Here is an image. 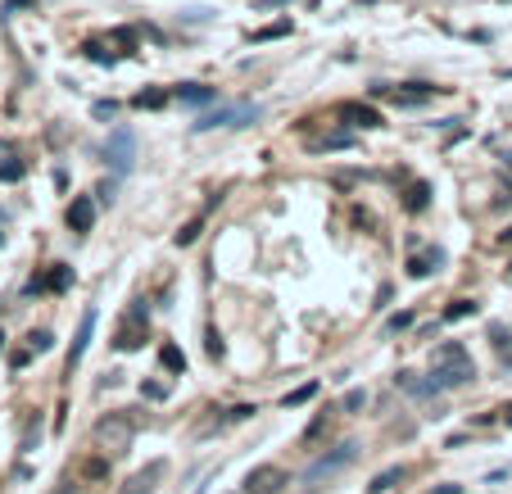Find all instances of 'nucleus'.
<instances>
[{
  "mask_svg": "<svg viewBox=\"0 0 512 494\" xmlns=\"http://www.w3.org/2000/svg\"><path fill=\"white\" fill-rule=\"evenodd\" d=\"M82 50H87V59H96V64H114V55H105V50H100L96 41H87V46H82Z\"/></svg>",
  "mask_w": 512,
  "mask_h": 494,
  "instance_id": "26",
  "label": "nucleus"
},
{
  "mask_svg": "<svg viewBox=\"0 0 512 494\" xmlns=\"http://www.w3.org/2000/svg\"><path fill=\"white\" fill-rule=\"evenodd\" d=\"M96 440L118 454V449L132 445V422H127V417H105V422L96 427Z\"/></svg>",
  "mask_w": 512,
  "mask_h": 494,
  "instance_id": "3",
  "label": "nucleus"
},
{
  "mask_svg": "<svg viewBox=\"0 0 512 494\" xmlns=\"http://www.w3.org/2000/svg\"><path fill=\"white\" fill-rule=\"evenodd\" d=\"M91 331H96V309H87L82 313V327H78V340H73V349H68V372L82 363V354H87V345H91Z\"/></svg>",
  "mask_w": 512,
  "mask_h": 494,
  "instance_id": "7",
  "label": "nucleus"
},
{
  "mask_svg": "<svg viewBox=\"0 0 512 494\" xmlns=\"http://www.w3.org/2000/svg\"><path fill=\"white\" fill-rule=\"evenodd\" d=\"M404 327H413V313H395L390 318V331H404Z\"/></svg>",
  "mask_w": 512,
  "mask_h": 494,
  "instance_id": "29",
  "label": "nucleus"
},
{
  "mask_svg": "<svg viewBox=\"0 0 512 494\" xmlns=\"http://www.w3.org/2000/svg\"><path fill=\"white\" fill-rule=\"evenodd\" d=\"M281 485H286V472L281 467H254L250 476H245V494H277Z\"/></svg>",
  "mask_w": 512,
  "mask_h": 494,
  "instance_id": "4",
  "label": "nucleus"
},
{
  "mask_svg": "<svg viewBox=\"0 0 512 494\" xmlns=\"http://www.w3.org/2000/svg\"><path fill=\"white\" fill-rule=\"evenodd\" d=\"M313 395H318V381H309V386H300V390H290V395H286V408H300V404H309Z\"/></svg>",
  "mask_w": 512,
  "mask_h": 494,
  "instance_id": "16",
  "label": "nucleus"
},
{
  "mask_svg": "<svg viewBox=\"0 0 512 494\" xmlns=\"http://www.w3.org/2000/svg\"><path fill=\"white\" fill-rule=\"evenodd\" d=\"M59 494H73V485H64V490H59Z\"/></svg>",
  "mask_w": 512,
  "mask_h": 494,
  "instance_id": "35",
  "label": "nucleus"
},
{
  "mask_svg": "<svg viewBox=\"0 0 512 494\" xmlns=\"http://www.w3.org/2000/svg\"><path fill=\"white\" fill-rule=\"evenodd\" d=\"M503 422H508V427H512V408H503Z\"/></svg>",
  "mask_w": 512,
  "mask_h": 494,
  "instance_id": "33",
  "label": "nucleus"
},
{
  "mask_svg": "<svg viewBox=\"0 0 512 494\" xmlns=\"http://www.w3.org/2000/svg\"><path fill=\"white\" fill-rule=\"evenodd\" d=\"M105 155H109V164H114L118 173H127V168H132V159H136V141H132V132H127V127H114V132H109Z\"/></svg>",
  "mask_w": 512,
  "mask_h": 494,
  "instance_id": "2",
  "label": "nucleus"
},
{
  "mask_svg": "<svg viewBox=\"0 0 512 494\" xmlns=\"http://www.w3.org/2000/svg\"><path fill=\"white\" fill-rule=\"evenodd\" d=\"M0 349H5V336H0Z\"/></svg>",
  "mask_w": 512,
  "mask_h": 494,
  "instance_id": "36",
  "label": "nucleus"
},
{
  "mask_svg": "<svg viewBox=\"0 0 512 494\" xmlns=\"http://www.w3.org/2000/svg\"><path fill=\"white\" fill-rule=\"evenodd\" d=\"M159 476H164V463H150L145 472H136V476H132V485H127L123 494H150V490H155Z\"/></svg>",
  "mask_w": 512,
  "mask_h": 494,
  "instance_id": "9",
  "label": "nucleus"
},
{
  "mask_svg": "<svg viewBox=\"0 0 512 494\" xmlns=\"http://www.w3.org/2000/svg\"><path fill=\"white\" fill-rule=\"evenodd\" d=\"M499 241H503V245H508V241H512V227H508V232H503V236H499Z\"/></svg>",
  "mask_w": 512,
  "mask_h": 494,
  "instance_id": "34",
  "label": "nucleus"
},
{
  "mask_svg": "<svg viewBox=\"0 0 512 494\" xmlns=\"http://www.w3.org/2000/svg\"><path fill=\"white\" fill-rule=\"evenodd\" d=\"M68 281H73V272H68V268H64V263H59V268H55V272H50V286H55V291H64Z\"/></svg>",
  "mask_w": 512,
  "mask_h": 494,
  "instance_id": "23",
  "label": "nucleus"
},
{
  "mask_svg": "<svg viewBox=\"0 0 512 494\" xmlns=\"http://www.w3.org/2000/svg\"><path fill=\"white\" fill-rule=\"evenodd\" d=\"M440 263H445V250H431L426 259H413V263H408V277L422 281V277H431V268H440Z\"/></svg>",
  "mask_w": 512,
  "mask_h": 494,
  "instance_id": "12",
  "label": "nucleus"
},
{
  "mask_svg": "<svg viewBox=\"0 0 512 494\" xmlns=\"http://www.w3.org/2000/svg\"><path fill=\"white\" fill-rule=\"evenodd\" d=\"M340 118H349L354 127H381V114L372 105H340Z\"/></svg>",
  "mask_w": 512,
  "mask_h": 494,
  "instance_id": "8",
  "label": "nucleus"
},
{
  "mask_svg": "<svg viewBox=\"0 0 512 494\" xmlns=\"http://www.w3.org/2000/svg\"><path fill=\"white\" fill-rule=\"evenodd\" d=\"M164 105H168L164 91H141V96H136V109H164Z\"/></svg>",
  "mask_w": 512,
  "mask_h": 494,
  "instance_id": "18",
  "label": "nucleus"
},
{
  "mask_svg": "<svg viewBox=\"0 0 512 494\" xmlns=\"http://www.w3.org/2000/svg\"><path fill=\"white\" fill-rule=\"evenodd\" d=\"M426 195H431V186L413 182V191H408V209H413V214H422V209H426Z\"/></svg>",
  "mask_w": 512,
  "mask_h": 494,
  "instance_id": "17",
  "label": "nucleus"
},
{
  "mask_svg": "<svg viewBox=\"0 0 512 494\" xmlns=\"http://www.w3.org/2000/svg\"><path fill=\"white\" fill-rule=\"evenodd\" d=\"M426 494H463V485H454V481H449V485H431Z\"/></svg>",
  "mask_w": 512,
  "mask_h": 494,
  "instance_id": "32",
  "label": "nucleus"
},
{
  "mask_svg": "<svg viewBox=\"0 0 512 494\" xmlns=\"http://www.w3.org/2000/svg\"><path fill=\"white\" fill-rule=\"evenodd\" d=\"M114 345H118V349H123V354H132V349H141V345H145V331H141V327H136V318H132V322H127V327H123V331H118V340H114Z\"/></svg>",
  "mask_w": 512,
  "mask_h": 494,
  "instance_id": "11",
  "label": "nucleus"
},
{
  "mask_svg": "<svg viewBox=\"0 0 512 494\" xmlns=\"http://www.w3.org/2000/svg\"><path fill=\"white\" fill-rule=\"evenodd\" d=\"M254 413H259L254 404H241V408H232V422H245V417H254Z\"/></svg>",
  "mask_w": 512,
  "mask_h": 494,
  "instance_id": "31",
  "label": "nucleus"
},
{
  "mask_svg": "<svg viewBox=\"0 0 512 494\" xmlns=\"http://www.w3.org/2000/svg\"><path fill=\"white\" fill-rule=\"evenodd\" d=\"M159 363H164L168 372H186V354H182L177 345H164V349H159Z\"/></svg>",
  "mask_w": 512,
  "mask_h": 494,
  "instance_id": "14",
  "label": "nucleus"
},
{
  "mask_svg": "<svg viewBox=\"0 0 512 494\" xmlns=\"http://www.w3.org/2000/svg\"><path fill=\"white\" fill-rule=\"evenodd\" d=\"M250 118H259V105H236V109H213L195 123V132H209V127H245Z\"/></svg>",
  "mask_w": 512,
  "mask_h": 494,
  "instance_id": "1",
  "label": "nucleus"
},
{
  "mask_svg": "<svg viewBox=\"0 0 512 494\" xmlns=\"http://www.w3.org/2000/svg\"><path fill=\"white\" fill-rule=\"evenodd\" d=\"M177 100H186V105H209L213 87H204V82H186V87H177Z\"/></svg>",
  "mask_w": 512,
  "mask_h": 494,
  "instance_id": "10",
  "label": "nucleus"
},
{
  "mask_svg": "<svg viewBox=\"0 0 512 494\" xmlns=\"http://www.w3.org/2000/svg\"><path fill=\"white\" fill-rule=\"evenodd\" d=\"M345 146H354V136H327V141H322V150H345Z\"/></svg>",
  "mask_w": 512,
  "mask_h": 494,
  "instance_id": "25",
  "label": "nucleus"
},
{
  "mask_svg": "<svg viewBox=\"0 0 512 494\" xmlns=\"http://www.w3.org/2000/svg\"><path fill=\"white\" fill-rule=\"evenodd\" d=\"M141 395H145V399H164L168 390H164V386H155V381H145V386H141Z\"/></svg>",
  "mask_w": 512,
  "mask_h": 494,
  "instance_id": "30",
  "label": "nucleus"
},
{
  "mask_svg": "<svg viewBox=\"0 0 512 494\" xmlns=\"http://www.w3.org/2000/svg\"><path fill=\"white\" fill-rule=\"evenodd\" d=\"M399 481H404V467H386V472H381V476H372L368 494H386V490H395Z\"/></svg>",
  "mask_w": 512,
  "mask_h": 494,
  "instance_id": "13",
  "label": "nucleus"
},
{
  "mask_svg": "<svg viewBox=\"0 0 512 494\" xmlns=\"http://www.w3.org/2000/svg\"><path fill=\"white\" fill-rule=\"evenodd\" d=\"M114 114H118L114 100H96V118H114Z\"/></svg>",
  "mask_w": 512,
  "mask_h": 494,
  "instance_id": "28",
  "label": "nucleus"
},
{
  "mask_svg": "<svg viewBox=\"0 0 512 494\" xmlns=\"http://www.w3.org/2000/svg\"><path fill=\"white\" fill-rule=\"evenodd\" d=\"M363 404H368V390H349V395L340 399V408H345V413H358Z\"/></svg>",
  "mask_w": 512,
  "mask_h": 494,
  "instance_id": "20",
  "label": "nucleus"
},
{
  "mask_svg": "<svg viewBox=\"0 0 512 494\" xmlns=\"http://www.w3.org/2000/svg\"><path fill=\"white\" fill-rule=\"evenodd\" d=\"M200 227H204V218H195V223H186V227H182V232H177V236H173V241H177V245H191V241H195V236H200Z\"/></svg>",
  "mask_w": 512,
  "mask_h": 494,
  "instance_id": "21",
  "label": "nucleus"
},
{
  "mask_svg": "<svg viewBox=\"0 0 512 494\" xmlns=\"http://www.w3.org/2000/svg\"><path fill=\"white\" fill-rule=\"evenodd\" d=\"M68 227L73 232H91L96 227V200L91 195H78V200L68 204Z\"/></svg>",
  "mask_w": 512,
  "mask_h": 494,
  "instance_id": "6",
  "label": "nucleus"
},
{
  "mask_svg": "<svg viewBox=\"0 0 512 494\" xmlns=\"http://www.w3.org/2000/svg\"><path fill=\"white\" fill-rule=\"evenodd\" d=\"M508 277H512V263H508Z\"/></svg>",
  "mask_w": 512,
  "mask_h": 494,
  "instance_id": "37",
  "label": "nucleus"
},
{
  "mask_svg": "<svg viewBox=\"0 0 512 494\" xmlns=\"http://www.w3.org/2000/svg\"><path fill=\"white\" fill-rule=\"evenodd\" d=\"M454 354H467V349L458 345V340H445V345L435 349V359H454Z\"/></svg>",
  "mask_w": 512,
  "mask_h": 494,
  "instance_id": "24",
  "label": "nucleus"
},
{
  "mask_svg": "<svg viewBox=\"0 0 512 494\" xmlns=\"http://www.w3.org/2000/svg\"><path fill=\"white\" fill-rule=\"evenodd\" d=\"M286 32H290V23H272V28L254 32V41H277V37H286Z\"/></svg>",
  "mask_w": 512,
  "mask_h": 494,
  "instance_id": "22",
  "label": "nucleus"
},
{
  "mask_svg": "<svg viewBox=\"0 0 512 494\" xmlns=\"http://www.w3.org/2000/svg\"><path fill=\"white\" fill-rule=\"evenodd\" d=\"M50 345H55V336H50V331H32V336H28V349H32V354H46Z\"/></svg>",
  "mask_w": 512,
  "mask_h": 494,
  "instance_id": "19",
  "label": "nucleus"
},
{
  "mask_svg": "<svg viewBox=\"0 0 512 494\" xmlns=\"http://www.w3.org/2000/svg\"><path fill=\"white\" fill-rule=\"evenodd\" d=\"M19 177H23V164H5V168H0V182H19Z\"/></svg>",
  "mask_w": 512,
  "mask_h": 494,
  "instance_id": "27",
  "label": "nucleus"
},
{
  "mask_svg": "<svg viewBox=\"0 0 512 494\" xmlns=\"http://www.w3.org/2000/svg\"><path fill=\"white\" fill-rule=\"evenodd\" d=\"M472 313H476V300H454V304L445 309V318H449V322H463V318H472Z\"/></svg>",
  "mask_w": 512,
  "mask_h": 494,
  "instance_id": "15",
  "label": "nucleus"
},
{
  "mask_svg": "<svg viewBox=\"0 0 512 494\" xmlns=\"http://www.w3.org/2000/svg\"><path fill=\"white\" fill-rule=\"evenodd\" d=\"M354 454H358V445H354V440H349V445H340L336 454L318 458V463H313L309 472H304V481H318V476H327V472H340V467H345V463H354Z\"/></svg>",
  "mask_w": 512,
  "mask_h": 494,
  "instance_id": "5",
  "label": "nucleus"
}]
</instances>
